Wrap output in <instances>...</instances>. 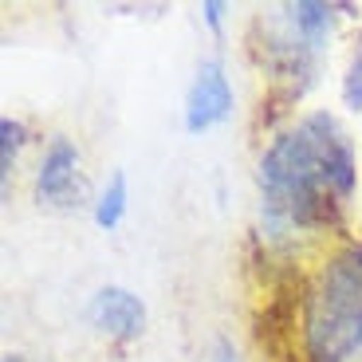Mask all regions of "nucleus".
Listing matches in <instances>:
<instances>
[{
	"label": "nucleus",
	"mask_w": 362,
	"mask_h": 362,
	"mask_svg": "<svg viewBox=\"0 0 362 362\" xmlns=\"http://www.w3.org/2000/svg\"><path fill=\"white\" fill-rule=\"evenodd\" d=\"M354 146L315 110L272 138L260 158V201L276 233H327L354 193Z\"/></svg>",
	"instance_id": "obj_1"
},
{
	"label": "nucleus",
	"mask_w": 362,
	"mask_h": 362,
	"mask_svg": "<svg viewBox=\"0 0 362 362\" xmlns=\"http://www.w3.org/2000/svg\"><path fill=\"white\" fill-rule=\"evenodd\" d=\"M299 351L303 362L362 358V245H339L308 280L299 303Z\"/></svg>",
	"instance_id": "obj_2"
},
{
	"label": "nucleus",
	"mask_w": 362,
	"mask_h": 362,
	"mask_svg": "<svg viewBox=\"0 0 362 362\" xmlns=\"http://www.w3.org/2000/svg\"><path fill=\"white\" fill-rule=\"evenodd\" d=\"M228 115H233V83H228L221 59H205L185 95V130L201 134L209 127H221Z\"/></svg>",
	"instance_id": "obj_3"
},
{
	"label": "nucleus",
	"mask_w": 362,
	"mask_h": 362,
	"mask_svg": "<svg viewBox=\"0 0 362 362\" xmlns=\"http://www.w3.org/2000/svg\"><path fill=\"white\" fill-rule=\"evenodd\" d=\"M87 319L99 335L115 339V343H134L146 331V303L134 296L130 288H118V284H107L90 296L87 303Z\"/></svg>",
	"instance_id": "obj_4"
},
{
	"label": "nucleus",
	"mask_w": 362,
	"mask_h": 362,
	"mask_svg": "<svg viewBox=\"0 0 362 362\" xmlns=\"http://www.w3.org/2000/svg\"><path fill=\"white\" fill-rule=\"evenodd\" d=\"M36 197L40 205L67 209L79 197V150L67 138H52L36 170Z\"/></svg>",
	"instance_id": "obj_5"
},
{
	"label": "nucleus",
	"mask_w": 362,
	"mask_h": 362,
	"mask_svg": "<svg viewBox=\"0 0 362 362\" xmlns=\"http://www.w3.org/2000/svg\"><path fill=\"white\" fill-rule=\"evenodd\" d=\"M284 12H288L291 36H296L299 44H308L311 52H319V47L327 44L331 24H335V8H331V4H311V0H303V4H288Z\"/></svg>",
	"instance_id": "obj_6"
},
{
	"label": "nucleus",
	"mask_w": 362,
	"mask_h": 362,
	"mask_svg": "<svg viewBox=\"0 0 362 362\" xmlns=\"http://www.w3.org/2000/svg\"><path fill=\"white\" fill-rule=\"evenodd\" d=\"M127 205H130V185H127V173L118 170V173H110L107 189L95 201V225L103 233H115L122 225V217H127Z\"/></svg>",
	"instance_id": "obj_7"
},
{
	"label": "nucleus",
	"mask_w": 362,
	"mask_h": 362,
	"mask_svg": "<svg viewBox=\"0 0 362 362\" xmlns=\"http://www.w3.org/2000/svg\"><path fill=\"white\" fill-rule=\"evenodd\" d=\"M343 103L351 110H362V40L354 47L351 64H346V79H343Z\"/></svg>",
	"instance_id": "obj_8"
},
{
	"label": "nucleus",
	"mask_w": 362,
	"mask_h": 362,
	"mask_svg": "<svg viewBox=\"0 0 362 362\" xmlns=\"http://www.w3.org/2000/svg\"><path fill=\"white\" fill-rule=\"evenodd\" d=\"M0 134H4V142H0V165H4V177H8L12 165H16L20 146H24V127L12 122V118H4V122H0Z\"/></svg>",
	"instance_id": "obj_9"
},
{
	"label": "nucleus",
	"mask_w": 362,
	"mask_h": 362,
	"mask_svg": "<svg viewBox=\"0 0 362 362\" xmlns=\"http://www.w3.org/2000/svg\"><path fill=\"white\" fill-rule=\"evenodd\" d=\"M201 12H205V20L213 28H221V16H225V4H217V0H209V4H201Z\"/></svg>",
	"instance_id": "obj_10"
},
{
	"label": "nucleus",
	"mask_w": 362,
	"mask_h": 362,
	"mask_svg": "<svg viewBox=\"0 0 362 362\" xmlns=\"http://www.w3.org/2000/svg\"><path fill=\"white\" fill-rule=\"evenodd\" d=\"M213 362H236L233 346H228V343H221V346H217V358H213Z\"/></svg>",
	"instance_id": "obj_11"
},
{
	"label": "nucleus",
	"mask_w": 362,
	"mask_h": 362,
	"mask_svg": "<svg viewBox=\"0 0 362 362\" xmlns=\"http://www.w3.org/2000/svg\"><path fill=\"white\" fill-rule=\"evenodd\" d=\"M4 362H24V358H20V354H4Z\"/></svg>",
	"instance_id": "obj_12"
}]
</instances>
